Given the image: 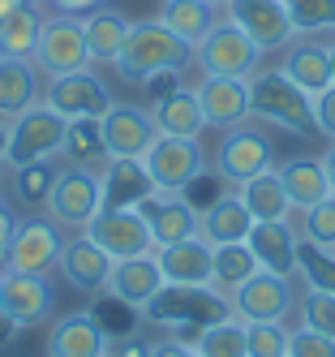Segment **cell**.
Masks as SVG:
<instances>
[{
  "label": "cell",
  "instance_id": "obj_1",
  "mask_svg": "<svg viewBox=\"0 0 335 357\" xmlns=\"http://www.w3.org/2000/svg\"><path fill=\"white\" fill-rule=\"evenodd\" d=\"M228 314H232L228 297L215 284H164L142 310V319L168 327V336L180 344H198L202 327H211Z\"/></svg>",
  "mask_w": 335,
  "mask_h": 357
},
{
  "label": "cell",
  "instance_id": "obj_2",
  "mask_svg": "<svg viewBox=\"0 0 335 357\" xmlns=\"http://www.w3.org/2000/svg\"><path fill=\"white\" fill-rule=\"evenodd\" d=\"M189 61H194V47L180 35H172L159 17H146V22H129V35L112 65L125 82L142 86L155 73H180Z\"/></svg>",
  "mask_w": 335,
  "mask_h": 357
},
{
  "label": "cell",
  "instance_id": "obj_3",
  "mask_svg": "<svg viewBox=\"0 0 335 357\" xmlns=\"http://www.w3.org/2000/svg\"><path fill=\"white\" fill-rule=\"evenodd\" d=\"M249 116L288 134H318L314 95H305L283 69H258L249 78Z\"/></svg>",
  "mask_w": 335,
  "mask_h": 357
},
{
  "label": "cell",
  "instance_id": "obj_4",
  "mask_svg": "<svg viewBox=\"0 0 335 357\" xmlns=\"http://www.w3.org/2000/svg\"><path fill=\"white\" fill-rule=\"evenodd\" d=\"M65 116H56L47 104L26 108L22 116L9 121V142H5V164L22 168L35 160H61L65 151Z\"/></svg>",
  "mask_w": 335,
  "mask_h": 357
},
{
  "label": "cell",
  "instance_id": "obj_5",
  "mask_svg": "<svg viewBox=\"0 0 335 357\" xmlns=\"http://www.w3.org/2000/svg\"><path fill=\"white\" fill-rule=\"evenodd\" d=\"M99 207H103L99 172H95V168H77V164H65V168L56 172L52 194H47V202H43L47 220L61 224V228H73V233H82V228L95 220Z\"/></svg>",
  "mask_w": 335,
  "mask_h": 357
},
{
  "label": "cell",
  "instance_id": "obj_6",
  "mask_svg": "<svg viewBox=\"0 0 335 357\" xmlns=\"http://www.w3.org/2000/svg\"><path fill=\"white\" fill-rule=\"evenodd\" d=\"M228 310L241 323H283L297 310V284L293 275H275L258 267L245 284L228 293Z\"/></svg>",
  "mask_w": 335,
  "mask_h": 357
},
{
  "label": "cell",
  "instance_id": "obj_7",
  "mask_svg": "<svg viewBox=\"0 0 335 357\" xmlns=\"http://www.w3.org/2000/svg\"><path fill=\"white\" fill-rule=\"evenodd\" d=\"M194 61L202 65V73L211 78H254L263 47H258L237 22H215L211 35L194 47Z\"/></svg>",
  "mask_w": 335,
  "mask_h": 357
},
{
  "label": "cell",
  "instance_id": "obj_8",
  "mask_svg": "<svg viewBox=\"0 0 335 357\" xmlns=\"http://www.w3.org/2000/svg\"><path fill=\"white\" fill-rule=\"evenodd\" d=\"M211 168L237 190V185L249 181V176L275 168V146H271V138L263 130H254V125L241 121V125H232V130H224L215 155H211Z\"/></svg>",
  "mask_w": 335,
  "mask_h": 357
},
{
  "label": "cell",
  "instance_id": "obj_9",
  "mask_svg": "<svg viewBox=\"0 0 335 357\" xmlns=\"http://www.w3.org/2000/svg\"><path fill=\"white\" fill-rule=\"evenodd\" d=\"M35 69L47 73V78H65V73L91 69V47H86L82 17H69V13L43 17V35H39V47H35Z\"/></svg>",
  "mask_w": 335,
  "mask_h": 357
},
{
  "label": "cell",
  "instance_id": "obj_10",
  "mask_svg": "<svg viewBox=\"0 0 335 357\" xmlns=\"http://www.w3.org/2000/svg\"><path fill=\"white\" fill-rule=\"evenodd\" d=\"M82 233L108 254L112 263L138 259V254H155V237H150V228H146L138 207H99Z\"/></svg>",
  "mask_w": 335,
  "mask_h": 357
},
{
  "label": "cell",
  "instance_id": "obj_11",
  "mask_svg": "<svg viewBox=\"0 0 335 357\" xmlns=\"http://www.w3.org/2000/svg\"><path fill=\"white\" fill-rule=\"evenodd\" d=\"M146 172H150V181L155 190H164V194H180L198 172H206V151L198 138H172V134H159L150 146H146V155H142Z\"/></svg>",
  "mask_w": 335,
  "mask_h": 357
},
{
  "label": "cell",
  "instance_id": "obj_12",
  "mask_svg": "<svg viewBox=\"0 0 335 357\" xmlns=\"http://www.w3.org/2000/svg\"><path fill=\"white\" fill-rule=\"evenodd\" d=\"M52 310H56V289L47 271H0V314L17 331L47 323Z\"/></svg>",
  "mask_w": 335,
  "mask_h": 357
},
{
  "label": "cell",
  "instance_id": "obj_13",
  "mask_svg": "<svg viewBox=\"0 0 335 357\" xmlns=\"http://www.w3.org/2000/svg\"><path fill=\"white\" fill-rule=\"evenodd\" d=\"M43 104L56 116H65V121H77V116L103 121V112H108L116 99H112V91L103 86L91 69H77V73H65V78H47Z\"/></svg>",
  "mask_w": 335,
  "mask_h": 357
},
{
  "label": "cell",
  "instance_id": "obj_14",
  "mask_svg": "<svg viewBox=\"0 0 335 357\" xmlns=\"http://www.w3.org/2000/svg\"><path fill=\"white\" fill-rule=\"evenodd\" d=\"M65 250V228L52 220H17L13 241H9V259L5 271H52L61 263Z\"/></svg>",
  "mask_w": 335,
  "mask_h": 357
},
{
  "label": "cell",
  "instance_id": "obj_15",
  "mask_svg": "<svg viewBox=\"0 0 335 357\" xmlns=\"http://www.w3.org/2000/svg\"><path fill=\"white\" fill-rule=\"evenodd\" d=\"M228 22H237L263 52H279V47H288L297 39V26H293L283 0H232Z\"/></svg>",
  "mask_w": 335,
  "mask_h": 357
},
{
  "label": "cell",
  "instance_id": "obj_16",
  "mask_svg": "<svg viewBox=\"0 0 335 357\" xmlns=\"http://www.w3.org/2000/svg\"><path fill=\"white\" fill-rule=\"evenodd\" d=\"M99 125H103L108 160H142L146 146L159 138V130L150 121V108H138V104H112Z\"/></svg>",
  "mask_w": 335,
  "mask_h": 357
},
{
  "label": "cell",
  "instance_id": "obj_17",
  "mask_svg": "<svg viewBox=\"0 0 335 357\" xmlns=\"http://www.w3.org/2000/svg\"><path fill=\"white\" fill-rule=\"evenodd\" d=\"M138 211L150 228V237H155V250L159 245H176V241H185V237H198L202 233V215L189 207L180 194H164V190H155L146 202H138Z\"/></svg>",
  "mask_w": 335,
  "mask_h": 357
},
{
  "label": "cell",
  "instance_id": "obj_18",
  "mask_svg": "<svg viewBox=\"0 0 335 357\" xmlns=\"http://www.w3.org/2000/svg\"><path fill=\"white\" fill-rule=\"evenodd\" d=\"M194 95H198L202 121L211 130H232V125L249 121V78H211V73H202Z\"/></svg>",
  "mask_w": 335,
  "mask_h": 357
},
{
  "label": "cell",
  "instance_id": "obj_19",
  "mask_svg": "<svg viewBox=\"0 0 335 357\" xmlns=\"http://www.w3.org/2000/svg\"><path fill=\"white\" fill-rule=\"evenodd\" d=\"M168 284L164 271H159V259L155 254H138V259H125V263H112V275H108V284H103V293L125 301L129 310H146V301L155 297Z\"/></svg>",
  "mask_w": 335,
  "mask_h": 357
},
{
  "label": "cell",
  "instance_id": "obj_20",
  "mask_svg": "<svg viewBox=\"0 0 335 357\" xmlns=\"http://www.w3.org/2000/svg\"><path fill=\"white\" fill-rule=\"evenodd\" d=\"M155 259H159V271L168 284H211V275H215V245L202 233L176 241V245H159Z\"/></svg>",
  "mask_w": 335,
  "mask_h": 357
},
{
  "label": "cell",
  "instance_id": "obj_21",
  "mask_svg": "<svg viewBox=\"0 0 335 357\" xmlns=\"http://www.w3.org/2000/svg\"><path fill=\"white\" fill-rule=\"evenodd\" d=\"M297 241H301V233L288 220H254L249 237H245L258 267L275 271V275H297Z\"/></svg>",
  "mask_w": 335,
  "mask_h": 357
},
{
  "label": "cell",
  "instance_id": "obj_22",
  "mask_svg": "<svg viewBox=\"0 0 335 357\" xmlns=\"http://www.w3.org/2000/svg\"><path fill=\"white\" fill-rule=\"evenodd\" d=\"M108 331L95 314H65L47 327V357H108Z\"/></svg>",
  "mask_w": 335,
  "mask_h": 357
},
{
  "label": "cell",
  "instance_id": "obj_23",
  "mask_svg": "<svg viewBox=\"0 0 335 357\" xmlns=\"http://www.w3.org/2000/svg\"><path fill=\"white\" fill-rule=\"evenodd\" d=\"M56 267H61V275L69 280V284L82 289V293H103V284H108V275H112V259L86 233H77V237L65 241Z\"/></svg>",
  "mask_w": 335,
  "mask_h": 357
},
{
  "label": "cell",
  "instance_id": "obj_24",
  "mask_svg": "<svg viewBox=\"0 0 335 357\" xmlns=\"http://www.w3.org/2000/svg\"><path fill=\"white\" fill-rule=\"evenodd\" d=\"M99 190L103 207H138L155 194V181L142 160H108L99 168Z\"/></svg>",
  "mask_w": 335,
  "mask_h": 357
},
{
  "label": "cell",
  "instance_id": "obj_25",
  "mask_svg": "<svg viewBox=\"0 0 335 357\" xmlns=\"http://www.w3.org/2000/svg\"><path fill=\"white\" fill-rule=\"evenodd\" d=\"M288 78L305 91V95H318L331 86V52H327V43L318 39H293L288 47H283V65H279Z\"/></svg>",
  "mask_w": 335,
  "mask_h": 357
},
{
  "label": "cell",
  "instance_id": "obj_26",
  "mask_svg": "<svg viewBox=\"0 0 335 357\" xmlns=\"http://www.w3.org/2000/svg\"><path fill=\"white\" fill-rule=\"evenodd\" d=\"M150 121H155V130H159V134H172V138H198L206 130L202 108H198V95L185 91V86H172L164 95H155Z\"/></svg>",
  "mask_w": 335,
  "mask_h": 357
},
{
  "label": "cell",
  "instance_id": "obj_27",
  "mask_svg": "<svg viewBox=\"0 0 335 357\" xmlns=\"http://www.w3.org/2000/svg\"><path fill=\"white\" fill-rule=\"evenodd\" d=\"M39 35H43V13L35 0H17L9 13H0V56L35 61Z\"/></svg>",
  "mask_w": 335,
  "mask_h": 357
},
{
  "label": "cell",
  "instance_id": "obj_28",
  "mask_svg": "<svg viewBox=\"0 0 335 357\" xmlns=\"http://www.w3.org/2000/svg\"><path fill=\"white\" fill-rule=\"evenodd\" d=\"M35 104H43V86H39L35 61L0 56V121H13Z\"/></svg>",
  "mask_w": 335,
  "mask_h": 357
},
{
  "label": "cell",
  "instance_id": "obj_29",
  "mask_svg": "<svg viewBox=\"0 0 335 357\" xmlns=\"http://www.w3.org/2000/svg\"><path fill=\"white\" fill-rule=\"evenodd\" d=\"M275 172H279V181H283V190H288V198H293L297 211H309L314 202H322V198L331 194V181H327L322 160L297 155V160H288V164H275Z\"/></svg>",
  "mask_w": 335,
  "mask_h": 357
},
{
  "label": "cell",
  "instance_id": "obj_30",
  "mask_svg": "<svg viewBox=\"0 0 335 357\" xmlns=\"http://www.w3.org/2000/svg\"><path fill=\"white\" fill-rule=\"evenodd\" d=\"M254 228V215L245 211V202L237 190H228L219 202H211V207L202 211V237L211 245H228V241H245Z\"/></svg>",
  "mask_w": 335,
  "mask_h": 357
},
{
  "label": "cell",
  "instance_id": "obj_31",
  "mask_svg": "<svg viewBox=\"0 0 335 357\" xmlns=\"http://www.w3.org/2000/svg\"><path fill=\"white\" fill-rule=\"evenodd\" d=\"M237 194H241L245 211H249L254 220H288V215L297 211V207H293V198H288V190H283V181H279V172H275V168H267V172L249 176L245 185H237Z\"/></svg>",
  "mask_w": 335,
  "mask_h": 357
},
{
  "label": "cell",
  "instance_id": "obj_32",
  "mask_svg": "<svg viewBox=\"0 0 335 357\" xmlns=\"http://www.w3.org/2000/svg\"><path fill=\"white\" fill-rule=\"evenodd\" d=\"M82 31H86V47H91V61H116L120 52V43L129 35V17L112 5H99L95 13L82 17Z\"/></svg>",
  "mask_w": 335,
  "mask_h": 357
},
{
  "label": "cell",
  "instance_id": "obj_33",
  "mask_svg": "<svg viewBox=\"0 0 335 357\" xmlns=\"http://www.w3.org/2000/svg\"><path fill=\"white\" fill-rule=\"evenodd\" d=\"M159 22L172 31V35H180L189 47H198L206 35H211V26H215V5L211 0H168L164 5V13H159Z\"/></svg>",
  "mask_w": 335,
  "mask_h": 357
},
{
  "label": "cell",
  "instance_id": "obj_34",
  "mask_svg": "<svg viewBox=\"0 0 335 357\" xmlns=\"http://www.w3.org/2000/svg\"><path fill=\"white\" fill-rule=\"evenodd\" d=\"M65 164L77 168H103L108 164V146H103V125L95 116H77L65 125V151H61Z\"/></svg>",
  "mask_w": 335,
  "mask_h": 357
},
{
  "label": "cell",
  "instance_id": "obj_35",
  "mask_svg": "<svg viewBox=\"0 0 335 357\" xmlns=\"http://www.w3.org/2000/svg\"><path fill=\"white\" fill-rule=\"evenodd\" d=\"M258 271V259H254V250L245 241H228V245H215V275H211V284L232 293L237 284H245V280Z\"/></svg>",
  "mask_w": 335,
  "mask_h": 357
},
{
  "label": "cell",
  "instance_id": "obj_36",
  "mask_svg": "<svg viewBox=\"0 0 335 357\" xmlns=\"http://www.w3.org/2000/svg\"><path fill=\"white\" fill-rule=\"evenodd\" d=\"M61 164L56 160H35V164H22L13 168V194L26 207H43L47 194H52V181H56Z\"/></svg>",
  "mask_w": 335,
  "mask_h": 357
},
{
  "label": "cell",
  "instance_id": "obj_37",
  "mask_svg": "<svg viewBox=\"0 0 335 357\" xmlns=\"http://www.w3.org/2000/svg\"><path fill=\"white\" fill-rule=\"evenodd\" d=\"M202 357H245V323L237 314H228L211 327H202V336L194 344Z\"/></svg>",
  "mask_w": 335,
  "mask_h": 357
},
{
  "label": "cell",
  "instance_id": "obj_38",
  "mask_svg": "<svg viewBox=\"0 0 335 357\" xmlns=\"http://www.w3.org/2000/svg\"><path fill=\"white\" fill-rule=\"evenodd\" d=\"M297 275H305V289L335 293V250H318L309 241H297Z\"/></svg>",
  "mask_w": 335,
  "mask_h": 357
},
{
  "label": "cell",
  "instance_id": "obj_39",
  "mask_svg": "<svg viewBox=\"0 0 335 357\" xmlns=\"http://www.w3.org/2000/svg\"><path fill=\"white\" fill-rule=\"evenodd\" d=\"M301 241L318 245V250H335V194H327L309 211H301Z\"/></svg>",
  "mask_w": 335,
  "mask_h": 357
},
{
  "label": "cell",
  "instance_id": "obj_40",
  "mask_svg": "<svg viewBox=\"0 0 335 357\" xmlns=\"http://www.w3.org/2000/svg\"><path fill=\"white\" fill-rule=\"evenodd\" d=\"M288 336L283 323H245V357H288Z\"/></svg>",
  "mask_w": 335,
  "mask_h": 357
},
{
  "label": "cell",
  "instance_id": "obj_41",
  "mask_svg": "<svg viewBox=\"0 0 335 357\" xmlns=\"http://www.w3.org/2000/svg\"><path fill=\"white\" fill-rule=\"evenodd\" d=\"M297 35H318L335 31V0H283Z\"/></svg>",
  "mask_w": 335,
  "mask_h": 357
},
{
  "label": "cell",
  "instance_id": "obj_42",
  "mask_svg": "<svg viewBox=\"0 0 335 357\" xmlns=\"http://www.w3.org/2000/svg\"><path fill=\"white\" fill-rule=\"evenodd\" d=\"M301 305V323L322 331V336L335 340V293H322V289H305V297L297 301Z\"/></svg>",
  "mask_w": 335,
  "mask_h": 357
},
{
  "label": "cell",
  "instance_id": "obj_43",
  "mask_svg": "<svg viewBox=\"0 0 335 357\" xmlns=\"http://www.w3.org/2000/svg\"><path fill=\"white\" fill-rule=\"evenodd\" d=\"M224 194H228V181H224V176H219L215 168H206V172H198L194 181H189L185 190H180V198H185V202H189V207H194L198 215H202L206 207H211V202H219Z\"/></svg>",
  "mask_w": 335,
  "mask_h": 357
},
{
  "label": "cell",
  "instance_id": "obj_44",
  "mask_svg": "<svg viewBox=\"0 0 335 357\" xmlns=\"http://www.w3.org/2000/svg\"><path fill=\"white\" fill-rule=\"evenodd\" d=\"M91 314H95V323L108 331V336H125V331H134V323H138V310H129V305H125V301H116V297L99 301Z\"/></svg>",
  "mask_w": 335,
  "mask_h": 357
},
{
  "label": "cell",
  "instance_id": "obj_45",
  "mask_svg": "<svg viewBox=\"0 0 335 357\" xmlns=\"http://www.w3.org/2000/svg\"><path fill=\"white\" fill-rule=\"evenodd\" d=\"M288 357H335V340L301 323L293 336H288Z\"/></svg>",
  "mask_w": 335,
  "mask_h": 357
},
{
  "label": "cell",
  "instance_id": "obj_46",
  "mask_svg": "<svg viewBox=\"0 0 335 357\" xmlns=\"http://www.w3.org/2000/svg\"><path fill=\"white\" fill-rule=\"evenodd\" d=\"M314 125H318V134H327L335 142V82L314 95Z\"/></svg>",
  "mask_w": 335,
  "mask_h": 357
},
{
  "label": "cell",
  "instance_id": "obj_47",
  "mask_svg": "<svg viewBox=\"0 0 335 357\" xmlns=\"http://www.w3.org/2000/svg\"><path fill=\"white\" fill-rule=\"evenodd\" d=\"M155 344H146L142 336H134V331H125V336H112L108 340V357H150Z\"/></svg>",
  "mask_w": 335,
  "mask_h": 357
},
{
  "label": "cell",
  "instance_id": "obj_48",
  "mask_svg": "<svg viewBox=\"0 0 335 357\" xmlns=\"http://www.w3.org/2000/svg\"><path fill=\"white\" fill-rule=\"evenodd\" d=\"M13 228H17V215L0 202V271H5V259H9V241H13Z\"/></svg>",
  "mask_w": 335,
  "mask_h": 357
},
{
  "label": "cell",
  "instance_id": "obj_49",
  "mask_svg": "<svg viewBox=\"0 0 335 357\" xmlns=\"http://www.w3.org/2000/svg\"><path fill=\"white\" fill-rule=\"evenodd\" d=\"M56 13H69V17H86V13H95L103 0H47Z\"/></svg>",
  "mask_w": 335,
  "mask_h": 357
},
{
  "label": "cell",
  "instance_id": "obj_50",
  "mask_svg": "<svg viewBox=\"0 0 335 357\" xmlns=\"http://www.w3.org/2000/svg\"><path fill=\"white\" fill-rule=\"evenodd\" d=\"M150 357H202V353H198L194 344H180V340L168 336V340H159V344L150 349Z\"/></svg>",
  "mask_w": 335,
  "mask_h": 357
},
{
  "label": "cell",
  "instance_id": "obj_51",
  "mask_svg": "<svg viewBox=\"0 0 335 357\" xmlns=\"http://www.w3.org/2000/svg\"><path fill=\"white\" fill-rule=\"evenodd\" d=\"M322 168H327V181H331V194H335V142L327 146V155H322Z\"/></svg>",
  "mask_w": 335,
  "mask_h": 357
},
{
  "label": "cell",
  "instance_id": "obj_52",
  "mask_svg": "<svg viewBox=\"0 0 335 357\" xmlns=\"http://www.w3.org/2000/svg\"><path fill=\"white\" fill-rule=\"evenodd\" d=\"M13 331H17V327H13L5 314H0V344H9V340H13Z\"/></svg>",
  "mask_w": 335,
  "mask_h": 357
},
{
  "label": "cell",
  "instance_id": "obj_53",
  "mask_svg": "<svg viewBox=\"0 0 335 357\" xmlns=\"http://www.w3.org/2000/svg\"><path fill=\"white\" fill-rule=\"evenodd\" d=\"M5 142H9V125L0 121V164H5Z\"/></svg>",
  "mask_w": 335,
  "mask_h": 357
},
{
  "label": "cell",
  "instance_id": "obj_54",
  "mask_svg": "<svg viewBox=\"0 0 335 357\" xmlns=\"http://www.w3.org/2000/svg\"><path fill=\"white\" fill-rule=\"evenodd\" d=\"M327 52H331V82H335V39L327 43Z\"/></svg>",
  "mask_w": 335,
  "mask_h": 357
},
{
  "label": "cell",
  "instance_id": "obj_55",
  "mask_svg": "<svg viewBox=\"0 0 335 357\" xmlns=\"http://www.w3.org/2000/svg\"><path fill=\"white\" fill-rule=\"evenodd\" d=\"M13 5H17V0H0V13H9Z\"/></svg>",
  "mask_w": 335,
  "mask_h": 357
},
{
  "label": "cell",
  "instance_id": "obj_56",
  "mask_svg": "<svg viewBox=\"0 0 335 357\" xmlns=\"http://www.w3.org/2000/svg\"><path fill=\"white\" fill-rule=\"evenodd\" d=\"M211 5H215V9H228V5H232V0H211Z\"/></svg>",
  "mask_w": 335,
  "mask_h": 357
},
{
  "label": "cell",
  "instance_id": "obj_57",
  "mask_svg": "<svg viewBox=\"0 0 335 357\" xmlns=\"http://www.w3.org/2000/svg\"><path fill=\"white\" fill-rule=\"evenodd\" d=\"M164 5H168V0H164Z\"/></svg>",
  "mask_w": 335,
  "mask_h": 357
}]
</instances>
